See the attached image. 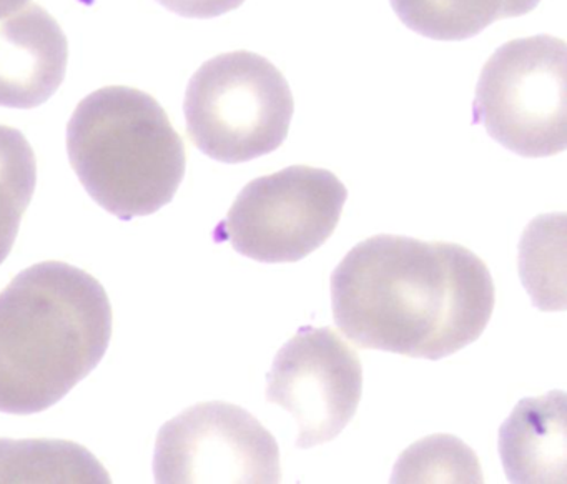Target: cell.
<instances>
[{"mask_svg":"<svg viewBox=\"0 0 567 484\" xmlns=\"http://www.w3.org/2000/svg\"><path fill=\"white\" fill-rule=\"evenodd\" d=\"M164 8L182 18L212 19L240 8L245 0H158Z\"/></svg>","mask_w":567,"mask_h":484,"instance_id":"obj_16","label":"cell"},{"mask_svg":"<svg viewBox=\"0 0 567 484\" xmlns=\"http://www.w3.org/2000/svg\"><path fill=\"white\" fill-rule=\"evenodd\" d=\"M29 0H0V19L8 18L28 6Z\"/></svg>","mask_w":567,"mask_h":484,"instance_id":"obj_17","label":"cell"},{"mask_svg":"<svg viewBox=\"0 0 567 484\" xmlns=\"http://www.w3.org/2000/svg\"><path fill=\"white\" fill-rule=\"evenodd\" d=\"M540 0H391L406 28L434 41H466L501 19L520 18Z\"/></svg>","mask_w":567,"mask_h":484,"instance_id":"obj_11","label":"cell"},{"mask_svg":"<svg viewBox=\"0 0 567 484\" xmlns=\"http://www.w3.org/2000/svg\"><path fill=\"white\" fill-rule=\"evenodd\" d=\"M566 393L519 401L499 430L507 480L517 484L566 483Z\"/></svg>","mask_w":567,"mask_h":484,"instance_id":"obj_10","label":"cell"},{"mask_svg":"<svg viewBox=\"0 0 567 484\" xmlns=\"http://www.w3.org/2000/svg\"><path fill=\"white\" fill-rule=\"evenodd\" d=\"M564 222L563 214L536 218L520 241V277L539 310L566 308Z\"/></svg>","mask_w":567,"mask_h":484,"instance_id":"obj_13","label":"cell"},{"mask_svg":"<svg viewBox=\"0 0 567 484\" xmlns=\"http://www.w3.org/2000/svg\"><path fill=\"white\" fill-rule=\"evenodd\" d=\"M112 307L97 278L62 261L21 271L0 291V411L48 410L104 358Z\"/></svg>","mask_w":567,"mask_h":484,"instance_id":"obj_2","label":"cell"},{"mask_svg":"<svg viewBox=\"0 0 567 484\" xmlns=\"http://www.w3.org/2000/svg\"><path fill=\"white\" fill-rule=\"evenodd\" d=\"M187 132L214 161L241 164L281 147L295 101L287 79L268 59L227 52L202 64L184 102Z\"/></svg>","mask_w":567,"mask_h":484,"instance_id":"obj_4","label":"cell"},{"mask_svg":"<svg viewBox=\"0 0 567 484\" xmlns=\"http://www.w3.org/2000/svg\"><path fill=\"white\" fill-rule=\"evenodd\" d=\"M341 333L360 348L441 360L476 341L496 305L487 265L451 241L377 235L331 275Z\"/></svg>","mask_w":567,"mask_h":484,"instance_id":"obj_1","label":"cell"},{"mask_svg":"<svg viewBox=\"0 0 567 484\" xmlns=\"http://www.w3.org/2000/svg\"><path fill=\"white\" fill-rule=\"evenodd\" d=\"M68 152L89 195L122 220L171 204L187 168L184 141L167 112L125 85L99 89L78 105Z\"/></svg>","mask_w":567,"mask_h":484,"instance_id":"obj_3","label":"cell"},{"mask_svg":"<svg viewBox=\"0 0 567 484\" xmlns=\"http://www.w3.org/2000/svg\"><path fill=\"white\" fill-rule=\"evenodd\" d=\"M155 481L280 483V450L274 434L244 408L208 401L168 421L155 444Z\"/></svg>","mask_w":567,"mask_h":484,"instance_id":"obj_7","label":"cell"},{"mask_svg":"<svg viewBox=\"0 0 567 484\" xmlns=\"http://www.w3.org/2000/svg\"><path fill=\"white\" fill-rule=\"evenodd\" d=\"M81 444L61 440H0V483H111Z\"/></svg>","mask_w":567,"mask_h":484,"instance_id":"obj_12","label":"cell"},{"mask_svg":"<svg viewBox=\"0 0 567 484\" xmlns=\"http://www.w3.org/2000/svg\"><path fill=\"white\" fill-rule=\"evenodd\" d=\"M347 198V187L333 172L293 165L251 181L215 237L251 260L293 264L333 235Z\"/></svg>","mask_w":567,"mask_h":484,"instance_id":"obj_6","label":"cell"},{"mask_svg":"<svg viewBox=\"0 0 567 484\" xmlns=\"http://www.w3.org/2000/svg\"><path fill=\"white\" fill-rule=\"evenodd\" d=\"M69 44L59 22L39 4L0 19V105L34 109L64 82Z\"/></svg>","mask_w":567,"mask_h":484,"instance_id":"obj_9","label":"cell"},{"mask_svg":"<svg viewBox=\"0 0 567 484\" xmlns=\"http://www.w3.org/2000/svg\"><path fill=\"white\" fill-rule=\"evenodd\" d=\"M566 42L553 35L514 39L481 71L474 117L503 147L553 157L567 147Z\"/></svg>","mask_w":567,"mask_h":484,"instance_id":"obj_5","label":"cell"},{"mask_svg":"<svg viewBox=\"0 0 567 484\" xmlns=\"http://www.w3.org/2000/svg\"><path fill=\"white\" fill-rule=\"evenodd\" d=\"M38 182V161L28 138L0 125V264L9 257Z\"/></svg>","mask_w":567,"mask_h":484,"instance_id":"obj_14","label":"cell"},{"mask_svg":"<svg viewBox=\"0 0 567 484\" xmlns=\"http://www.w3.org/2000/svg\"><path fill=\"white\" fill-rule=\"evenodd\" d=\"M391 483H484V476L467 444L450 434H434L401 454Z\"/></svg>","mask_w":567,"mask_h":484,"instance_id":"obj_15","label":"cell"},{"mask_svg":"<svg viewBox=\"0 0 567 484\" xmlns=\"http://www.w3.org/2000/svg\"><path fill=\"white\" fill-rule=\"evenodd\" d=\"M363 393L357 351L331 328H303L281 347L267 377V401L297 423V447L334 440L348 426Z\"/></svg>","mask_w":567,"mask_h":484,"instance_id":"obj_8","label":"cell"}]
</instances>
